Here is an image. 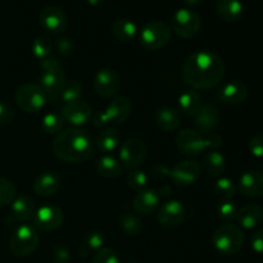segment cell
I'll list each match as a JSON object with an SVG mask.
<instances>
[{
	"mask_svg": "<svg viewBox=\"0 0 263 263\" xmlns=\"http://www.w3.org/2000/svg\"><path fill=\"white\" fill-rule=\"evenodd\" d=\"M223 59L213 50H198L190 54L182 66V79L193 90L215 87L225 76Z\"/></svg>",
	"mask_w": 263,
	"mask_h": 263,
	"instance_id": "1",
	"label": "cell"
},
{
	"mask_svg": "<svg viewBox=\"0 0 263 263\" xmlns=\"http://www.w3.org/2000/svg\"><path fill=\"white\" fill-rule=\"evenodd\" d=\"M51 149L54 156L66 163H81L92 154L94 141L87 131L71 127L57 134Z\"/></svg>",
	"mask_w": 263,
	"mask_h": 263,
	"instance_id": "2",
	"label": "cell"
},
{
	"mask_svg": "<svg viewBox=\"0 0 263 263\" xmlns=\"http://www.w3.org/2000/svg\"><path fill=\"white\" fill-rule=\"evenodd\" d=\"M223 139L218 134L212 133L203 136L198 131L184 128L176 136L177 149L186 157H198L204 151H216L222 146Z\"/></svg>",
	"mask_w": 263,
	"mask_h": 263,
	"instance_id": "3",
	"label": "cell"
},
{
	"mask_svg": "<svg viewBox=\"0 0 263 263\" xmlns=\"http://www.w3.org/2000/svg\"><path fill=\"white\" fill-rule=\"evenodd\" d=\"M246 236L241 229L236 225H221L212 234V246L217 252L226 256L238 253L244 246Z\"/></svg>",
	"mask_w": 263,
	"mask_h": 263,
	"instance_id": "4",
	"label": "cell"
},
{
	"mask_svg": "<svg viewBox=\"0 0 263 263\" xmlns=\"http://www.w3.org/2000/svg\"><path fill=\"white\" fill-rule=\"evenodd\" d=\"M39 243H40V235L37 229L33 225L23 223L13 231L9 240V249L13 256L23 258L32 254L37 249Z\"/></svg>",
	"mask_w": 263,
	"mask_h": 263,
	"instance_id": "5",
	"label": "cell"
},
{
	"mask_svg": "<svg viewBox=\"0 0 263 263\" xmlns=\"http://www.w3.org/2000/svg\"><path fill=\"white\" fill-rule=\"evenodd\" d=\"M133 104L127 97L113 98L104 110L98 112L92 117L95 127H105L108 125H122L131 115Z\"/></svg>",
	"mask_w": 263,
	"mask_h": 263,
	"instance_id": "6",
	"label": "cell"
},
{
	"mask_svg": "<svg viewBox=\"0 0 263 263\" xmlns=\"http://www.w3.org/2000/svg\"><path fill=\"white\" fill-rule=\"evenodd\" d=\"M172 30L163 21H152L141 28L140 44L148 50H158L164 48L171 40Z\"/></svg>",
	"mask_w": 263,
	"mask_h": 263,
	"instance_id": "7",
	"label": "cell"
},
{
	"mask_svg": "<svg viewBox=\"0 0 263 263\" xmlns=\"http://www.w3.org/2000/svg\"><path fill=\"white\" fill-rule=\"evenodd\" d=\"M14 99L23 112L36 113L45 107L48 95L37 84H23L15 91Z\"/></svg>",
	"mask_w": 263,
	"mask_h": 263,
	"instance_id": "8",
	"label": "cell"
},
{
	"mask_svg": "<svg viewBox=\"0 0 263 263\" xmlns=\"http://www.w3.org/2000/svg\"><path fill=\"white\" fill-rule=\"evenodd\" d=\"M200 23V17L195 10L190 8H180L172 17L171 30L179 37L192 39L199 32Z\"/></svg>",
	"mask_w": 263,
	"mask_h": 263,
	"instance_id": "9",
	"label": "cell"
},
{
	"mask_svg": "<svg viewBox=\"0 0 263 263\" xmlns=\"http://www.w3.org/2000/svg\"><path fill=\"white\" fill-rule=\"evenodd\" d=\"M146 157V145L138 138H130L120 146V161L130 171L138 170Z\"/></svg>",
	"mask_w": 263,
	"mask_h": 263,
	"instance_id": "10",
	"label": "cell"
},
{
	"mask_svg": "<svg viewBox=\"0 0 263 263\" xmlns=\"http://www.w3.org/2000/svg\"><path fill=\"white\" fill-rule=\"evenodd\" d=\"M64 215L59 207L54 204H44L36 210L33 215L35 228L43 231L58 230L63 225Z\"/></svg>",
	"mask_w": 263,
	"mask_h": 263,
	"instance_id": "11",
	"label": "cell"
},
{
	"mask_svg": "<svg viewBox=\"0 0 263 263\" xmlns=\"http://www.w3.org/2000/svg\"><path fill=\"white\" fill-rule=\"evenodd\" d=\"M61 115L64 122H68L73 127H81L92 120V108L84 100L67 103L62 107Z\"/></svg>",
	"mask_w": 263,
	"mask_h": 263,
	"instance_id": "12",
	"label": "cell"
},
{
	"mask_svg": "<svg viewBox=\"0 0 263 263\" xmlns=\"http://www.w3.org/2000/svg\"><path fill=\"white\" fill-rule=\"evenodd\" d=\"M186 217L185 205L180 200H168L163 203L158 211V222L166 229H175L181 225Z\"/></svg>",
	"mask_w": 263,
	"mask_h": 263,
	"instance_id": "13",
	"label": "cell"
},
{
	"mask_svg": "<svg viewBox=\"0 0 263 263\" xmlns=\"http://www.w3.org/2000/svg\"><path fill=\"white\" fill-rule=\"evenodd\" d=\"M121 86L120 76L112 68H102L94 77V90L99 97L108 99L115 97Z\"/></svg>",
	"mask_w": 263,
	"mask_h": 263,
	"instance_id": "14",
	"label": "cell"
},
{
	"mask_svg": "<svg viewBox=\"0 0 263 263\" xmlns=\"http://www.w3.org/2000/svg\"><path fill=\"white\" fill-rule=\"evenodd\" d=\"M202 167L195 161H181L175 164L170 171V177L179 186H189L194 184L200 176Z\"/></svg>",
	"mask_w": 263,
	"mask_h": 263,
	"instance_id": "15",
	"label": "cell"
},
{
	"mask_svg": "<svg viewBox=\"0 0 263 263\" xmlns=\"http://www.w3.org/2000/svg\"><path fill=\"white\" fill-rule=\"evenodd\" d=\"M41 27L50 33H61L67 27V15L61 8L48 5L43 8L39 14Z\"/></svg>",
	"mask_w": 263,
	"mask_h": 263,
	"instance_id": "16",
	"label": "cell"
},
{
	"mask_svg": "<svg viewBox=\"0 0 263 263\" xmlns=\"http://www.w3.org/2000/svg\"><path fill=\"white\" fill-rule=\"evenodd\" d=\"M220 113L218 109L212 104H203L198 115L195 116V127L202 135H210L218 126Z\"/></svg>",
	"mask_w": 263,
	"mask_h": 263,
	"instance_id": "17",
	"label": "cell"
},
{
	"mask_svg": "<svg viewBox=\"0 0 263 263\" xmlns=\"http://www.w3.org/2000/svg\"><path fill=\"white\" fill-rule=\"evenodd\" d=\"M62 179L57 172L45 171L39 175L33 181V192L39 197L48 198L55 194L61 189Z\"/></svg>",
	"mask_w": 263,
	"mask_h": 263,
	"instance_id": "18",
	"label": "cell"
},
{
	"mask_svg": "<svg viewBox=\"0 0 263 263\" xmlns=\"http://www.w3.org/2000/svg\"><path fill=\"white\" fill-rule=\"evenodd\" d=\"M239 190L247 197H263V172L258 170L244 172L239 181Z\"/></svg>",
	"mask_w": 263,
	"mask_h": 263,
	"instance_id": "19",
	"label": "cell"
},
{
	"mask_svg": "<svg viewBox=\"0 0 263 263\" xmlns=\"http://www.w3.org/2000/svg\"><path fill=\"white\" fill-rule=\"evenodd\" d=\"M159 203H161L159 193L152 189H144L135 195L133 200V207L139 215L148 216L158 208Z\"/></svg>",
	"mask_w": 263,
	"mask_h": 263,
	"instance_id": "20",
	"label": "cell"
},
{
	"mask_svg": "<svg viewBox=\"0 0 263 263\" xmlns=\"http://www.w3.org/2000/svg\"><path fill=\"white\" fill-rule=\"evenodd\" d=\"M236 218H238L241 228L247 229V230L258 228L263 222V207L256 204V203L244 205L238 211Z\"/></svg>",
	"mask_w": 263,
	"mask_h": 263,
	"instance_id": "21",
	"label": "cell"
},
{
	"mask_svg": "<svg viewBox=\"0 0 263 263\" xmlns=\"http://www.w3.org/2000/svg\"><path fill=\"white\" fill-rule=\"evenodd\" d=\"M35 212V202H33L32 198L25 194L15 197V199L12 203V207H10V216L14 218V221L26 222L33 217Z\"/></svg>",
	"mask_w": 263,
	"mask_h": 263,
	"instance_id": "22",
	"label": "cell"
},
{
	"mask_svg": "<svg viewBox=\"0 0 263 263\" xmlns=\"http://www.w3.org/2000/svg\"><path fill=\"white\" fill-rule=\"evenodd\" d=\"M64 84H66V77H64L63 71H51L41 72L37 85L46 92L49 98L59 95Z\"/></svg>",
	"mask_w": 263,
	"mask_h": 263,
	"instance_id": "23",
	"label": "cell"
},
{
	"mask_svg": "<svg viewBox=\"0 0 263 263\" xmlns=\"http://www.w3.org/2000/svg\"><path fill=\"white\" fill-rule=\"evenodd\" d=\"M247 97H248V89L240 81L229 82V84H226L221 89L220 94H218L221 102L231 105L240 104V103H243L247 99Z\"/></svg>",
	"mask_w": 263,
	"mask_h": 263,
	"instance_id": "24",
	"label": "cell"
},
{
	"mask_svg": "<svg viewBox=\"0 0 263 263\" xmlns=\"http://www.w3.org/2000/svg\"><path fill=\"white\" fill-rule=\"evenodd\" d=\"M216 13L225 22H236L244 14V5L240 0H218Z\"/></svg>",
	"mask_w": 263,
	"mask_h": 263,
	"instance_id": "25",
	"label": "cell"
},
{
	"mask_svg": "<svg viewBox=\"0 0 263 263\" xmlns=\"http://www.w3.org/2000/svg\"><path fill=\"white\" fill-rule=\"evenodd\" d=\"M202 107V98H200L199 92L195 90H186L179 97L180 110L182 112V115L187 116V117H195Z\"/></svg>",
	"mask_w": 263,
	"mask_h": 263,
	"instance_id": "26",
	"label": "cell"
},
{
	"mask_svg": "<svg viewBox=\"0 0 263 263\" xmlns=\"http://www.w3.org/2000/svg\"><path fill=\"white\" fill-rule=\"evenodd\" d=\"M110 32L118 41L130 43L138 35V27L133 21L120 18V20L113 21V23L110 25Z\"/></svg>",
	"mask_w": 263,
	"mask_h": 263,
	"instance_id": "27",
	"label": "cell"
},
{
	"mask_svg": "<svg viewBox=\"0 0 263 263\" xmlns=\"http://www.w3.org/2000/svg\"><path fill=\"white\" fill-rule=\"evenodd\" d=\"M156 122L164 133H172L180 126V115L171 107H162L156 113Z\"/></svg>",
	"mask_w": 263,
	"mask_h": 263,
	"instance_id": "28",
	"label": "cell"
},
{
	"mask_svg": "<svg viewBox=\"0 0 263 263\" xmlns=\"http://www.w3.org/2000/svg\"><path fill=\"white\" fill-rule=\"evenodd\" d=\"M203 168L205 174L211 177H220L225 172V157L218 151H210L203 157Z\"/></svg>",
	"mask_w": 263,
	"mask_h": 263,
	"instance_id": "29",
	"label": "cell"
},
{
	"mask_svg": "<svg viewBox=\"0 0 263 263\" xmlns=\"http://www.w3.org/2000/svg\"><path fill=\"white\" fill-rule=\"evenodd\" d=\"M95 144L100 153L110 154L120 146L121 135L116 128H105L98 135Z\"/></svg>",
	"mask_w": 263,
	"mask_h": 263,
	"instance_id": "30",
	"label": "cell"
},
{
	"mask_svg": "<svg viewBox=\"0 0 263 263\" xmlns=\"http://www.w3.org/2000/svg\"><path fill=\"white\" fill-rule=\"evenodd\" d=\"M97 171L105 179H116L122 174V164L110 154H104L97 163Z\"/></svg>",
	"mask_w": 263,
	"mask_h": 263,
	"instance_id": "31",
	"label": "cell"
},
{
	"mask_svg": "<svg viewBox=\"0 0 263 263\" xmlns=\"http://www.w3.org/2000/svg\"><path fill=\"white\" fill-rule=\"evenodd\" d=\"M120 229L128 236H136L143 230V223L141 220L136 215L133 213H125L118 220Z\"/></svg>",
	"mask_w": 263,
	"mask_h": 263,
	"instance_id": "32",
	"label": "cell"
},
{
	"mask_svg": "<svg viewBox=\"0 0 263 263\" xmlns=\"http://www.w3.org/2000/svg\"><path fill=\"white\" fill-rule=\"evenodd\" d=\"M104 243L105 236L103 233H100V231H90V233H87L84 236V240H82V257L86 256L90 251L98 252L99 249H102Z\"/></svg>",
	"mask_w": 263,
	"mask_h": 263,
	"instance_id": "33",
	"label": "cell"
},
{
	"mask_svg": "<svg viewBox=\"0 0 263 263\" xmlns=\"http://www.w3.org/2000/svg\"><path fill=\"white\" fill-rule=\"evenodd\" d=\"M82 95V85L76 80H71V81H66L64 86L62 87L61 92H59V98L64 104L67 103L76 102V100L81 99Z\"/></svg>",
	"mask_w": 263,
	"mask_h": 263,
	"instance_id": "34",
	"label": "cell"
},
{
	"mask_svg": "<svg viewBox=\"0 0 263 263\" xmlns=\"http://www.w3.org/2000/svg\"><path fill=\"white\" fill-rule=\"evenodd\" d=\"M64 120L61 113H46L41 120V127L46 134H59L63 128Z\"/></svg>",
	"mask_w": 263,
	"mask_h": 263,
	"instance_id": "35",
	"label": "cell"
},
{
	"mask_svg": "<svg viewBox=\"0 0 263 263\" xmlns=\"http://www.w3.org/2000/svg\"><path fill=\"white\" fill-rule=\"evenodd\" d=\"M215 193L223 200H230L236 194V185L229 177H220L215 184Z\"/></svg>",
	"mask_w": 263,
	"mask_h": 263,
	"instance_id": "36",
	"label": "cell"
},
{
	"mask_svg": "<svg viewBox=\"0 0 263 263\" xmlns=\"http://www.w3.org/2000/svg\"><path fill=\"white\" fill-rule=\"evenodd\" d=\"M51 40L49 39V36H39V37L35 39L32 44V54L35 58H37L39 61H41L43 58L45 57L50 55V51H51Z\"/></svg>",
	"mask_w": 263,
	"mask_h": 263,
	"instance_id": "37",
	"label": "cell"
},
{
	"mask_svg": "<svg viewBox=\"0 0 263 263\" xmlns=\"http://www.w3.org/2000/svg\"><path fill=\"white\" fill-rule=\"evenodd\" d=\"M15 186L12 181L8 179L0 177V207L12 204L13 200L15 199Z\"/></svg>",
	"mask_w": 263,
	"mask_h": 263,
	"instance_id": "38",
	"label": "cell"
},
{
	"mask_svg": "<svg viewBox=\"0 0 263 263\" xmlns=\"http://www.w3.org/2000/svg\"><path fill=\"white\" fill-rule=\"evenodd\" d=\"M238 205L235 204L231 200H222L221 203H218L217 208H216V212H217V216L220 220L226 221H233L234 218H236V215H238Z\"/></svg>",
	"mask_w": 263,
	"mask_h": 263,
	"instance_id": "39",
	"label": "cell"
},
{
	"mask_svg": "<svg viewBox=\"0 0 263 263\" xmlns=\"http://www.w3.org/2000/svg\"><path fill=\"white\" fill-rule=\"evenodd\" d=\"M126 181H127L128 187H131L133 190H144V187L148 185V176H146L145 172L139 171V170H134L126 177Z\"/></svg>",
	"mask_w": 263,
	"mask_h": 263,
	"instance_id": "40",
	"label": "cell"
},
{
	"mask_svg": "<svg viewBox=\"0 0 263 263\" xmlns=\"http://www.w3.org/2000/svg\"><path fill=\"white\" fill-rule=\"evenodd\" d=\"M92 263H121L118 254L112 248H104L97 252L92 257Z\"/></svg>",
	"mask_w": 263,
	"mask_h": 263,
	"instance_id": "41",
	"label": "cell"
},
{
	"mask_svg": "<svg viewBox=\"0 0 263 263\" xmlns=\"http://www.w3.org/2000/svg\"><path fill=\"white\" fill-rule=\"evenodd\" d=\"M54 48H55L57 53L62 57H68L73 51V43L69 37L66 36H59L55 41H54Z\"/></svg>",
	"mask_w": 263,
	"mask_h": 263,
	"instance_id": "42",
	"label": "cell"
},
{
	"mask_svg": "<svg viewBox=\"0 0 263 263\" xmlns=\"http://www.w3.org/2000/svg\"><path fill=\"white\" fill-rule=\"evenodd\" d=\"M15 118V112L12 105L7 102H0V126H8L13 123Z\"/></svg>",
	"mask_w": 263,
	"mask_h": 263,
	"instance_id": "43",
	"label": "cell"
},
{
	"mask_svg": "<svg viewBox=\"0 0 263 263\" xmlns=\"http://www.w3.org/2000/svg\"><path fill=\"white\" fill-rule=\"evenodd\" d=\"M41 72H51V71H63L59 59L54 55H48L40 61Z\"/></svg>",
	"mask_w": 263,
	"mask_h": 263,
	"instance_id": "44",
	"label": "cell"
},
{
	"mask_svg": "<svg viewBox=\"0 0 263 263\" xmlns=\"http://www.w3.org/2000/svg\"><path fill=\"white\" fill-rule=\"evenodd\" d=\"M53 258L57 263H68L71 259V251L64 244H57L53 249Z\"/></svg>",
	"mask_w": 263,
	"mask_h": 263,
	"instance_id": "45",
	"label": "cell"
},
{
	"mask_svg": "<svg viewBox=\"0 0 263 263\" xmlns=\"http://www.w3.org/2000/svg\"><path fill=\"white\" fill-rule=\"evenodd\" d=\"M249 152L257 158H263V135H257L251 139L248 144Z\"/></svg>",
	"mask_w": 263,
	"mask_h": 263,
	"instance_id": "46",
	"label": "cell"
},
{
	"mask_svg": "<svg viewBox=\"0 0 263 263\" xmlns=\"http://www.w3.org/2000/svg\"><path fill=\"white\" fill-rule=\"evenodd\" d=\"M252 248L256 253L263 254V230H258L252 235L251 239Z\"/></svg>",
	"mask_w": 263,
	"mask_h": 263,
	"instance_id": "47",
	"label": "cell"
},
{
	"mask_svg": "<svg viewBox=\"0 0 263 263\" xmlns=\"http://www.w3.org/2000/svg\"><path fill=\"white\" fill-rule=\"evenodd\" d=\"M184 2L186 3L187 5H190V7H194V5L200 4V2H202V0H184Z\"/></svg>",
	"mask_w": 263,
	"mask_h": 263,
	"instance_id": "48",
	"label": "cell"
},
{
	"mask_svg": "<svg viewBox=\"0 0 263 263\" xmlns=\"http://www.w3.org/2000/svg\"><path fill=\"white\" fill-rule=\"evenodd\" d=\"M86 2L89 3L90 5H99V4H102L103 0H86Z\"/></svg>",
	"mask_w": 263,
	"mask_h": 263,
	"instance_id": "49",
	"label": "cell"
},
{
	"mask_svg": "<svg viewBox=\"0 0 263 263\" xmlns=\"http://www.w3.org/2000/svg\"><path fill=\"white\" fill-rule=\"evenodd\" d=\"M125 263H138V262H133V261H128V262H125Z\"/></svg>",
	"mask_w": 263,
	"mask_h": 263,
	"instance_id": "50",
	"label": "cell"
}]
</instances>
